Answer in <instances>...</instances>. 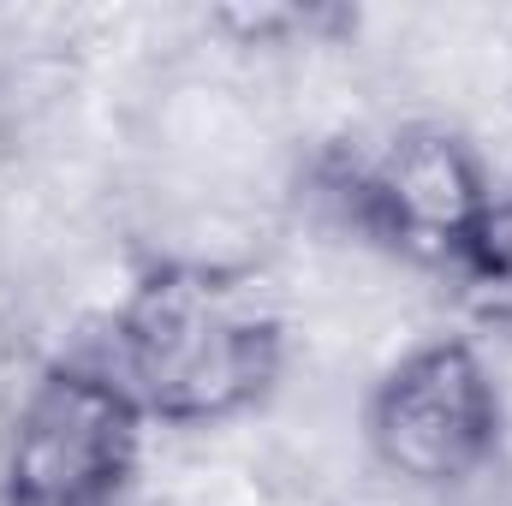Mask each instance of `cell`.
Masks as SVG:
<instances>
[{
    "mask_svg": "<svg viewBox=\"0 0 512 506\" xmlns=\"http://www.w3.org/2000/svg\"><path fill=\"white\" fill-rule=\"evenodd\" d=\"M161 429H227L256 417L292 364L286 298L256 268L143 262L102 322V352Z\"/></svg>",
    "mask_w": 512,
    "mask_h": 506,
    "instance_id": "obj_1",
    "label": "cell"
},
{
    "mask_svg": "<svg viewBox=\"0 0 512 506\" xmlns=\"http://www.w3.org/2000/svg\"><path fill=\"white\" fill-rule=\"evenodd\" d=\"M149 417L96 352L36 364L0 405V506H120Z\"/></svg>",
    "mask_w": 512,
    "mask_h": 506,
    "instance_id": "obj_4",
    "label": "cell"
},
{
    "mask_svg": "<svg viewBox=\"0 0 512 506\" xmlns=\"http://www.w3.org/2000/svg\"><path fill=\"white\" fill-rule=\"evenodd\" d=\"M364 453L393 489L465 501L507 471V393L465 334H423L364 381Z\"/></svg>",
    "mask_w": 512,
    "mask_h": 506,
    "instance_id": "obj_3",
    "label": "cell"
},
{
    "mask_svg": "<svg viewBox=\"0 0 512 506\" xmlns=\"http://www.w3.org/2000/svg\"><path fill=\"white\" fill-rule=\"evenodd\" d=\"M316 197H328L358 233L423 274L465 280L495 221V173L477 137L459 120L411 114L382 137H358L352 149L316 155Z\"/></svg>",
    "mask_w": 512,
    "mask_h": 506,
    "instance_id": "obj_2",
    "label": "cell"
},
{
    "mask_svg": "<svg viewBox=\"0 0 512 506\" xmlns=\"http://www.w3.org/2000/svg\"><path fill=\"white\" fill-rule=\"evenodd\" d=\"M12 352H18V286L0 268V370L12 364Z\"/></svg>",
    "mask_w": 512,
    "mask_h": 506,
    "instance_id": "obj_5",
    "label": "cell"
}]
</instances>
